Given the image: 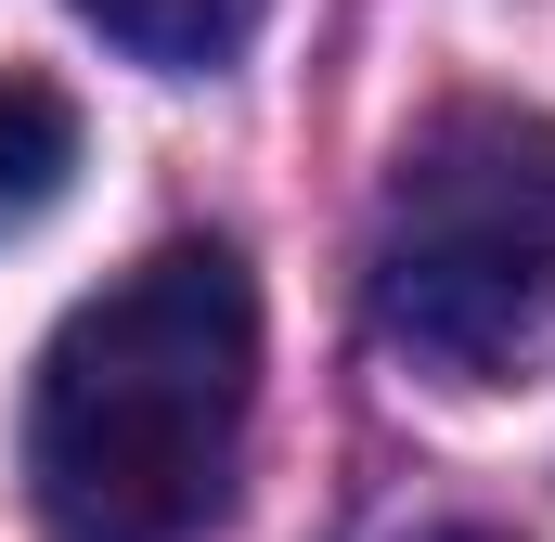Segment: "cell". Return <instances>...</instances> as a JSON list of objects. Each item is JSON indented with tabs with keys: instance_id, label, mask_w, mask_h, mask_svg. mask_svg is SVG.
I'll return each instance as SVG.
<instances>
[{
	"instance_id": "5b68a950",
	"label": "cell",
	"mask_w": 555,
	"mask_h": 542,
	"mask_svg": "<svg viewBox=\"0 0 555 542\" xmlns=\"http://www.w3.org/2000/svg\"><path fill=\"white\" fill-rule=\"evenodd\" d=\"M375 542H504V530H465V517H439V530H375Z\"/></svg>"
},
{
	"instance_id": "6da1fadb",
	"label": "cell",
	"mask_w": 555,
	"mask_h": 542,
	"mask_svg": "<svg viewBox=\"0 0 555 542\" xmlns=\"http://www.w3.org/2000/svg\"><path fill=\"white\" fill-rule=\"evenodd\" d=\"M259 413V284L233 246H155L78 297L26 388V504L52 542H194Z\"/></svg>"
},
{
	"instance_id": "277c9868",
	"label": "cell",
	"mask_w": 555,
	"mask_h": 542,
	"mask_svg": "<svg viewBox=\"0 0 555 542\" xmlns=\"http://www.w3.org/2000/svg\"><path fill=\"white\" fill-rule=\"evenodd\" d=\"M65 181H78V104L13 65L0 78V220H39Z\"/></svg>"
},
{
	"instance_id": "7a4b0ae2",
	"label": "cell",
	"mask_w": 555,
	"mask_h": 542,
	"mask_svg": "<svg viewBox=\"0 0 555 542\" xmlns=\"http://www.w3.org/2000/svg\"><path fill=\"white\" fill-rule=\"evenodd\" d=\"M375 336L439 388L555 375V117L543 104H439L362 246Z\"/></svg>"
},
{
	"instance_id": "3957f363",
	"label": "cell",
	"mask_w": 555,
	"mask_h": 542,
	"mask_svg": "<svg viewBox=\"0 0 555 542\" xmlns=\"http://www.w3.org/2000/svg\"><path fill=\"white\" fill-rule=\"evenodd\" d=\"M130 65H168V78H207V65H233L246 39H259V13L272 0H78Z\"/></svg>"
}]
</instances>
